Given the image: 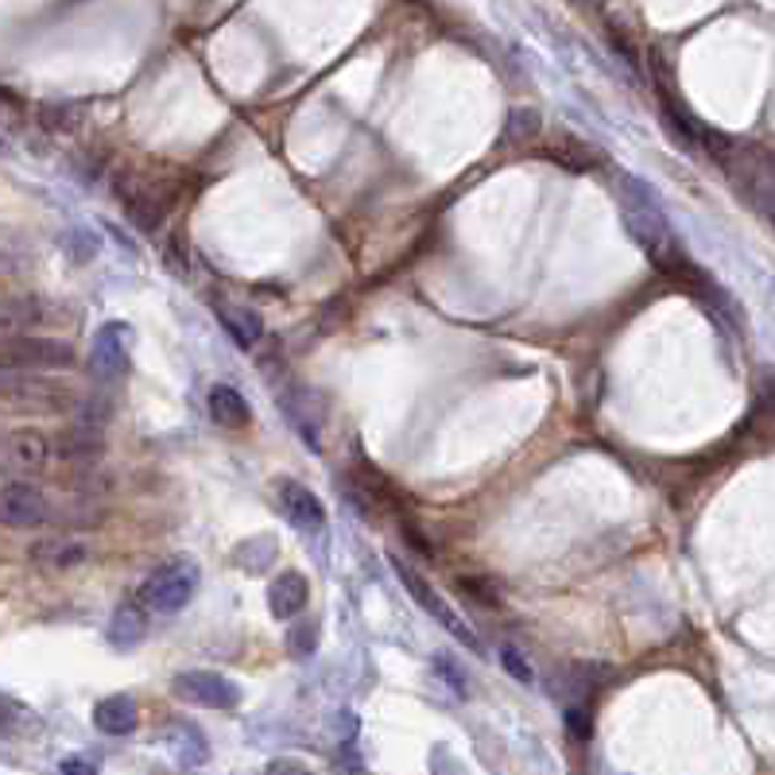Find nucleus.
I'll return each instance as SVG.
<instances>
[{
	"mask_svg": "<svg viewBox=\"0 0 775 775\" xmlns=\"http://www.w3.org/2000/svg\"><path fill=\"white\" fill-rule=\"evenodd\" d=\"M617 202H620V217H625L628 237L644 248V256L656 264V272H663V276H671L675 284H682L694 264L687 261L682 245L675 241L663 206L656 202L648 182H640L628 171H617Z\"/></svg>",
	"mask_w": 775,
	"mask_h": 775,
	"instance_id": "f257e3e1",
	"label": "nucleus"
},
{
	"mask_svg": "<svg viewBox=\"0 0 775 775\" xmlns=\"http://www.w3.org/2000/svg\"><path fill=\"white\" fill-rule=\"evenodd\" d=\"M202 586V570L194 559H167L140 582V602L151 613H179L194 602Z\"/></svg>",
	"mask_w": 775,
	"mask_h": 775,
	"instance_id": "f03ea898",
	"label": "nucleus"
},
{
	"mask_svg": "<svg viewBox=\"0 0 775 775\" xmlns=\"http://www.w3.org/2000/svg\"><path fill=\"white\" fill-rule=\"evenodd\" d=\"M721 167H725L729 179L736 182V194H744V199L775 225V151L733 148Z\"/></svg>",
	"mask_w": 775,
	"mask_h": 775,
	"instance_id": "7ed1b4c3",
	"label": "nucleus"
},
{
	"mask_svg": "<svg viewBox=\"0 0 775 775\" xmlns=\"http://www.w3.org/2000/svg\"><path fill=\"white\" fill-rule=\"evenodd\" d=\"M40 369H12L4 364V400L12 412H66L74 407V392L59 380L35 376Z\"/></svg>",
	"mask_w": 775,
	"mask_h": 775,
	"instance_id": "20e7f679",
	"label": "nucleus"
},
{
	"mask_svg": "<svg viewBox=\"0 0 775 775\" xmlns=\"http://www.w3.org/2000/svg\"><path fill=\"white\" fill-rule=\"evenodd\" d=\"M392 570H396V577H400V582H404L407 594H412V602L420 605L423 613H431V617H435L438 625H443L446 633L454 636V640H461V644H466V648H474V651L481 648V640H477V633L466 625V617H461V613L454 609V605L446 602V597L438 594L435 586H431V582L420 574V570L407 566V562H404V559H396V554H392Z\"/></svg>",
	"mask_w": 775,
	"mask_h": 775,
	"instance_id": "39448f33",
	"label": "nucleus"
},
{
	"mask_svg": "<svg viewBox=\"0 0 775 775\" xmlns=\"http://www.w3.org/2000/svg\"><path fill=\"white\" fill-rule=\"evenodd\" d=\"M171 694L179 702L202 705V710H233L241 702V687L217 671H182L174 675Z\"/></svg>",
	"mask_w": 775,
	"mask_h": 775,
	"instance_id": "423d86ee",
	"label": "nucleus"
},
{
	"mask_svg": "<svg viewBox=\"0 0 775 775\" xmlns=\"http://www.w3.org/2000/svg\"><path fill=\"white\" fill-rule=\"evenodd\" d=\"M4 364L12 369H66L74 364V346L59 338H40V333H12L4 346Z\"/></svg>",
	"mask_w": 775,
	"mask_h": 775,
	"instance_id": "0eeeda50",
	"label": "nucleus"
},
{
	"mask_svg": "<svg viewBox=\"0 0 775 775\" xmlns=\"http://www.w3.org/2000/svg\"><path fill=\"white\" fill-rule=\"evenodd\" d=\"M128 353H132V326L105 322L89 346V372L97 380H117L128 369Z\"/></svg>",
	"mask_w": 775,
	"mask_h": 775,
	"instance_id": "6e6552de",
	"label": "nucleus"
},
{
	"mask_svg": "<svg viewBox=\"0 0 775 775\" xmlns=\"http://www.w3.org/2000/svg\"><path fill=\"white\" fill-rule=\"evenodd\" d=\"M55 458V443L35 427H17L4 438V466H9V474H43Z\"/></svg>",
	"mask_w": 775,
	"mask_h": 775,
	"instance_id": "1a4fd4ad",
	"label": "nucleus"
},
{
	"mask_svg": "<svg viewBox=\"0 0 775 775\" xmlns=\"http://www.w3.org/2000/svg\"><path fill=\"white\" fill-rule=\"evenodd\" d=\"M0 516L4 523L17 531H32L40 523H47L51 516V500L43 497L40 485L32 481H9L4 485V500H0Z\"/></svg>",
	"mask_w": 775,
	"mask_h": 775,
	"instance_id": "9d476101",
	"label": "nucleus"
},
{
	"mask_svg": "<svg viewBox=\"0 0 775 775\" xmlns=\"http://www.w3.org/2000/svg\"><path fill=\"white\" fill-rule=\"evenodd\" d=\"M276 497H279V508H284V516L295 523V528L302 531V535H318V531L326 528V508L322 500L315 497V492L307 489V485L291 481V477H284V481L276 485Z\"/></svg>",
	"mask_w": 775,
	"mask_h": 775,
	"instance_id": "9b49d317",
	"label": "nucleus"
},
{
	"mask_svg": "<svg viewBox=\"0 0 775 775\" xmlns=\"http://www.w3.org/2000/svg\"><path fill=\"white\" fill-rule=\"evenodd\" d=\"M543 151L554 163L570 167V171H597V167H605V151L594 148L590 140H582V136L566 132V128H554V132L546 136Z\"/></svg>",
	"mask_w": 775,
	"mask_h": 775,
	"instance_id": "f8f14e48",
	"label": "nucleus"
},
{
	"mask_svg": "<svg viewBox=\"0 0 775 775\" xmlns=\"http://www.w3.org/2000/svg\"><path fill=\"white\" fill-rule=\"evenodd\" d=\"M307 597H310V582L299 574V570H284L276 574V582L268 586V609L276 620H291L307 609Z\"/></svg>",
	"mask_w": 775,
	"mask_h": 775,
	"instance_id": "ddd939ff",
	"label": "nucleus"
},
{
	"mask_svg": "<svg viewBox=\"0 0 775 775\" xmlns=\"http://www.w3.org/2000/svg\"><path fill=\"white\" fill-rule=\"evenodd\" d=\"M28 554H32V562H40V566L74 570L89 559V546L71 535H47V539H35V543L28 546Z\"/></svg>",
	"mask_w": 775,
	"mask_h": 775,
	"instance_id": "4468645a",
	"label": "nucleus"
},
{
	"mask_svg": "<svg viewBox=\"0 0 775 775\" xmlns=\"http://www.w3.org/2000/svg\"><path fill=\"white\" fill-rule=\"evenodd\" d=\"M148 605L140 602V597H132V602H120L117 609H113V620H109V644L120 651L136 648V644L148 636Z\"/></svg>",
	"mask_w": 775,
	"mask_h": 775,
	"instance_id": "2eb2a0df",
	"label": "nucleus"
},
{
	"mask_svg": "<svg viewBox=\"0 0 775 775\" xmlns=\"http://www.w3.org/2000/svg\"><path fill=\"white\" fill-rule=\"evenodd\" d=\"M94 725L105 736H128L140 725V705H136L132 694H109L94 705Z\"/></svg>",
	"mask_w": 775,
	"mask_h": 775,
	"instance_id": "dca6fc26",
	"label": "nucleus"
},
{
	"mask_svg": "<svg viewBox=\"0 0 775 775\" xmlns=\"http://www.w3.org/2000/svg\"><path fill=\"white\" fill-rule=\"evenodd\" d=\"M51 322H59V307L40 299V295H12V299L4 302V326H9V330H17V326L40 330V326H51Z\"/></svg>",
	"mask_w": 775,
	"mask_h": 775,
	"instance_id": "f3484780",
	"label": "nucleus"
},
{
	"mask_svg": "<svg viewBox=\"0 0 775 775\" xmlns=\"http://www.w3.org/2000/svg\"><path fill=\"white\" fill-rule=\"evenodd\" d=\"M206 404H210V420H214L217 427H225V431H241V427H248V420H253L245 396H241L237 388H230V384L210 388Z\"/></svg>",
	"mask_w": 775,
	"mask_h": 775,
	"instance_id": "a211bd4d",
	"label": "nucleus"
},
{
	"mask_svg": "<svg viewBox=\"0 0 775 775\" xmlns=\"http://www.w3.org/2000/svg\"><path fill=\"white\" fill-rule=\"evenodd\" d=\"M105 450V443H102V431L94 427V423H82V427H74V431H66V435H59L55 438V454L63 461H86L89 466V458H97V454Z\"/></svg>",
	"mask_w": 775,
	"mask_h": 775,
	"instance_id": "6ab92c4d",
	"label": "nucleus"
},
{
	"mask_svg": "<svg viewBox=\"0 0 775 775\" xmlns=\"http://www.w3.org/2000/svg\"><path fill=\"white\" fill-rule=\"evenodd\" d=\"M167 736H171V749H174V756H179L182 767L206 764L210 744H206V736H202L199 725H190V721H174V725L167 729Z\"/></svg>",
	"mask_w": 775,
	"mask_h": 775,
	"instance_id": "aec40b11",
	"label": "nucleus"
},
{
	"mask_svg": "<svg viewBox=\"0 0 775 775\" xmlns=\"http://www.w3.org/2000/svg\"><path fill=\"white\" fill-rule=\"evenodd\" d=\"M0 733H4V741L40 733V718H35L32 705H24L20 698L4 694V698H0Z\"/></svg>",
	"mask_w": 775,
	"mask_h": 775,
	"instance_id": "412c9836",
	"label": "nucleus"
},
{
	"mask_svg": "<svg viewBox=\"0 0 775 775\" xmlns=\"http://www.w3.org/2000/svg\"><path fill=\"white\" fill-rule=\"evenodd\" d=\"M86 113L89 109L82 102H47V105H40V125L47 128V132H78Z\"/></svg>",
	"mask_w": 775,
	"mask_h": 775,
	"instance_id": "4be33fe9",
	"label": "nucleus"
},
{
	"mask_svg": "<svg viewBox=\"0 0 775 775\" xmlns=\"http://www.w3.org/2000/svg\"><path fill=\"white\" fill-rule=\"evenodd\" d=\"M217 318H222V326L233 333V341H237L241 349L256 346L264 333V322L261 315H253V310H233V307H217Z\"/></svg>",
	"mask_w": 775,
	"mask_h": 775,
	"instance_id": "5701e85b",
	"label": "nucleus"
},
{
	"mask_svg": "<svg viewBox=\"0 0 775 775\" xmlns=\"http://www.w3.org/2000/svg\"><path fill=\"white\" fill-rule=\"evenodd\" d=\"M500 663H505V671L512 675L516 682H523V687H535V667L528 663V656H523L520 648H512V644H500Z\"/></svg>",
	"mask_w": 775,
	"mask_h": 775,
	"instance_id": "b1692460",
	"label": "nucleus"
},
{
	"mask_svg": "<svg viewBox=\"0 0 775 775\" xmlns=\"http://www.w3.org/2000/svg\"><path fill=\"white\" fill-rule=\"evenodd\" d=\"M539 128H543V120H539L535 109H516L512 117H508V140L531 144L539 136Z\"/></svg>",
	"mask_w": 775,
	"mask_h": 775,
	"instance_id": "393cba45",
	"label": "nucleus"
},
{
	"mask_svg": "<svg viewBox=\"0 0 775 775\" xmlns=\"http://www.w3.org/2000/svg\"><path fill=\"white\" fill-rule=\"evenodd\" d=\"M287 648H291L299 659L315 656V648H318V625H315V620H302V625H295L291 636H287Z\"/></svg>",
	"mask_w": 775,
	"mask_h": 775,
	"instance_id": "a878e982",
	"label": "nucleus"
},
{
	"mask_svg": "<svg viewBox=\"0 0 775 775\" xmlns=\"http://www.w3.org/2000/svg\"><path fill=\"white\" fill-rule=\"evenodd\" d=\"M566 729L574 741H590V733H594L590 710H582V705H566Z\"/></svg>",
	"mask_w": 775,
	"mask_h": 775,
	"instance_id": "bb28decb",
	"label": "nucleus"
},
{
	"mask_svg": "<svg viewBox=\"0 0 775 775\" xmlns=\"http://www.w3.org/2000/svg\"><path fill=\"white\" fill-rule=\"evenodd\" d=\"M458 590H469V597H477L481 605H497V590L481 577H458Z\"/></svg>",
	"mask_w": 775,
	"mask_h": 775,
	"instance_id": "cd10ccee",
	"label": "nucleus"
},
{
	"mask_svg": "<svg viewBox=\"0 0 775 775\" xmlns=\"http://www.w3.org/2000/svg\"><path fill=\"white\" fill-rule=\"evenodd\" d=\"M435 667H438V675H443V679L450 682V690H454V694H461V698H466V675H461L458 667H454V663H450V659H446V656H438V659H435Z\"/></svg>",
	"mask_w": 775,
	"mask_h": 775,
	"instance_id": "c85d7f7f",
	"label": "nucleus"
},
{
	"mask_svg": "<svg viewBox=\"0 0 775 775\" xmlns=\"http://www.w3.org/2000/svg\"><path fill=\"white\" fill-rule=\"evenodd\" d=\"M59 772H66V775H94L97 764L89 756H66V760H59Z\"/></svg>",
	"mask_w": 775,
	"mask_h": 775,
	"instance_id": "c756f323",
	"label": "nucleus"
},
{
	"mask_svg": "<svg viewBox=\"0 0 775 775\" xmlns=\"http://www.w3.org/2000/svg\"><path fill=\"white\" fill-rule=\"evenodd\" d=\"M268 772H307V764H291V760H272Z\"/></svg>",
	"mask_w": 775,
	"mask_h": 775,
	"instance_id": "7c9ffc66",
	"label": "nucleus"
}]
</instances>
